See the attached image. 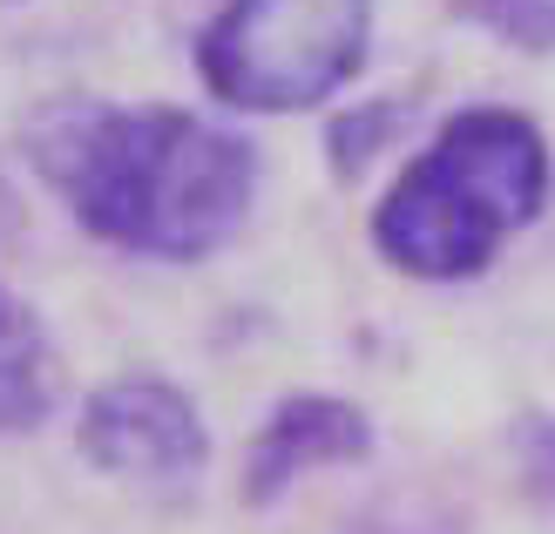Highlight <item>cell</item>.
<instances>
[{"label":"cell","mask_w":555,"mask_h":534,"mask_svg":"<svg viewBox=\"0 0 555 534\" xmlns=\"http://www.w3.org/2000/svg\"><path fill=\"white\" fill-rule=\"evenodd\" d=\"M41 170L95 237L143 258L217 250L258 190V156L183 108H89L41 135Z\"/></svg>","instance_id":"1"},{"label":"cell","mask_w":555,"mask_h":534,"mask_svg":"<svg viewBox=\"0 0 555 534\" xmlns=\"http://www.w3.org/2000/svg\"><path fill=\"white\" fill-rule=\"evenodd\" d=\"M542 190H548L542 129L515 108H467L386 190L373 237L413 277H475L542 210Z\"/></svg>","instance_id":"2"},{"label":"cell","mask_w":555,"mask_h":534,"mask_svg":"<svg viewBox=\"0 0 555 534\" xmlns=\"http://www.w3.org/2000/svg\"><path fill=\"white\" fill-rule=\"evenodd\" d=\"M373 0H231L204 27V81L237 108L285 116L325 102L366 62Z\"/></svg>","instance_id":"3"},{"label":"cell","mask_w":555,"mask_h":534,"mask_svg":"<svg viewBox=\"0 0 555 534\" xmlns=\"http://www.w3.org/2000/svg\"><path fill=\"white\" fill-rule=\"evenodd\" d=\"M81 454L116 481H183L204 460V419L170 379H116L81 406Z\"/></svg>","instance_id":"4"},{"label":"cell","mask_w":555,"mask_h":534,"mask_svg":"<svg viewBox=\"0 0 555 534\" xmlns=\"http://www.w3.org/2000/svg\"><path fill=\"white\" fill-rule=\"evenodd\" d=\"M366 446H373L366 413H352L346 400H319V392L312 400H285L264 419L251 460H244V500H278L298 473L359 460Z\"/></svg>","instance_id":"5"},{"label":"cell","mask_w":555,"mask_h":534,"mask_svg":"<svg viewBox=\"0 0 555 534\" xmlns=\"http://www.w3.org/2000/svg\"><path fill=\"white\" fill-rule=\"evenodd\" d=\"M54 400H62V365H54L48 331L14 291H0V433L41 427Z\"/></svg>","instance_id":"6"},{"label":"cell","mask_w":555,"mask_h":534,"mask_svg":"<svg viewBox=\"0 0 555 534\" xmlns=\"http://www.w3.org/2000/svg\"><path fill=\"white\" fill-rule=\"evenodd\" d=\"M461 14H475L529 54H555V0H461Z\"/></svg>","instance_id":"7"}]
</instances>
